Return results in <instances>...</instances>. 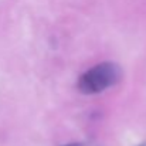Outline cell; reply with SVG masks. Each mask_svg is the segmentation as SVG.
Here are the masks:
<instances>
[{
	"label": "cell",
	"instance_id": "obj_1",
	"mask_svg": "<svg viewBox=\"0 0 146 146\" xmlns=\"http://www.w3.org/2000/svg\"><path fill=\"white\" fill-rule=\"evenodd\" d=\"M122 71L115 62H101L87 70L78 80V90L84 94H99L119 82Z\"/></svg>",
	"mask_w": 146,
	"mask_h": 146
},
{
	"label": "cell",
	"instance_id": "obj_3",
	"mask_svg": "<svg viewBox=\"0 0 146 146\" xmlns=\"http://www.w3.org/2000/svg\"><path fill=\"white\" fill-rule=\"evenodd\" d=\"M141 146H146V142H145V143H142V145H141Z\"/></svg>",
	"mask_w": 146,
	"mask_h": 146
},
{
	"label": "cell",
	"instance_id": "obj_2",
	"mask_svg": "<svg viewBox=\"0 0 146 146\" xmlns=\"http://www.w3.org/2000/svg\"><path fill=\"white\" fill-rule=\"evenodd\" d=\"M62 146H98L94 142H74V143H67Z\"/></svg>",
	"mask_w": 146,
	"mask_h": 146
}]
</instances>
